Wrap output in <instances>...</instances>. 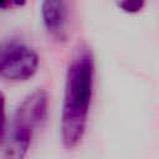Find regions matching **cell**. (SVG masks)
Masks as SVG:
<instances>
[{
    "instance_id": "4",
    "label": "cell",
    "mask_w": 159,
    "mask_h": 159,
    "mask_svg": "<svg viewBox=\"0 0 159 159\" xmlns=\"http://www.w3.org/2000/svg\"><path fill=\"white\" fill-rule=\"evenodd\" d=\"M41 19L46 32L57 41H65L67 32V6L65 0H42Z\"/></svg>"
},
{
    "instance_id": "8",
    "label": "cell",
    "mask_w": 159,
    "mask_h": 159,
    "mask_svg": "<svg viewBox=\"0 0 159 159\" xmlns=\"http://www.w3.org/2000/svg\"><path fill=\"white\" fill-rule=\"evenodd\" d=\"M10 2H11V5H15V6H22V5H25L26 0H10Z\"/></svg>"
},
{
    "instance_id": "7",
    "label": "cell",
    "mask_w": 159,
    "mask_h": 159,
    "mask_svg": "<svg viewBox=\"0 0 159 159\" xmlns=\"http://www.w3.org/2000/svg\"><path fill=\"white\" fill-rule=\"evenodd\" d=\"M10 5H11L10 0H0V10L6 9V7H9Z\"/></svg>"
},
{
    "instance_id": "2",
    "label": "cell",
    "mask_w": 159,
    "mask_h": 159,
    "mask_svg": "<svg viewBox=\"0 0 159 159\" xmlns=\"http://www.w3.org/2000/svg\"><path fill=\"white\" fill-rule=\"evenodd\" d=\"M48 112V96L43 89L27 94L17 106L10 130L5 135V153L7 158H25L32 142L34 132L41 127Z\"/></svg>"
},
{
    "instance_id": "5",
    "label": "cell",
    "mask_w": 159,
    "mask_h": 159,
    "mask_svg": "<svg viewBox=\"0 0 159 159\" xmlns=\"http://www.w3.org/2000/svg\"><path fill=\"white\" fill-rule=\"evenodd\" d=\"M117 6L127 14H137L145 6V0H116Z\"/></svg>"
},
{
    "instance_id": "1",
    "label": "cell",
    "mask_w": 159,
    "mask_h": 159,
    "mask_svg": "<svg viewBox=\"0 0 159 159\" xmlns=\"http://www.w3.org/2000/svg\"><path fill=\"white\" fill-rule=\"evenodd\" d=\"M96 63L89 47H81L72 56L65 80L61 111V140L66 149L76 148L83 139L94 88Z\"/></svg>"
},
{
    "instance_id": "6",
    "label": "cell",
    "mask_w": 159,
    "mask_h": 159,
    "mask_svg": "<svg viewBox=\"0 0 159 159\" xmlns=\"http://www.w3.org/2000/svg\"><path fill=\"white\" fill-rule=\"evenodd\" d=\"M6 132V97L0 92V145L5 140Z\"/></svg>"
},
{
    "instance_id": "3",
    "label": "cell",
    "mask_w": 159,
    "mask_h": 159,
    "mask_svg": "<svg viewBox=\"0 0 159 159\" xmlns=\"http://www.w3.org/2000/svg\"><path fill=\"white\" fill-rule=\"evenodd\" d=\"M40 65L39 55L17 40L0 42V78L11 82L27 81L35 76Z\"/></svg>"
}]
</instances>
